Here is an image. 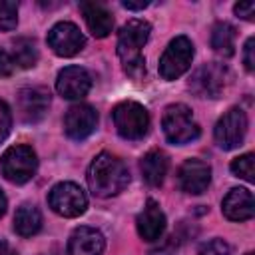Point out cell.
Returning a JSON list of instances; mask_svg holds the SVG:
<instances>
[{
  "label": "cell",
  "mask_w": 255,
  "mask_h": 255,
  "mask_svg": "<svg viewBox=\"0 0 255 255\" xmlns=\"http://www.w3.org/2000/svg\"><path fill=\"white\" fill-rule=\"evenodd\" d=\"M211 48L219 56H233L235 52V28L229 22H217L211 30Z\"/></svg>",
  "instance_id": "44dd1931"
},
{
  "label": "cell",
  "mask_w": 255,
  "mask_h": 255,
  "mask_svg": "<svg viewBox=\"0 0 255 255\" xmlns=\"http://www.w3.org/2000/svg\"><path fill=\"white\" fill-rule=\"evenodd\" d=\"M173 243H175V239H173V237H167L165 243H163L161 247L151 249L149 255H173Z\"/></svg>",
  "instance_id": "f546056e"
},
{
  "label": "cell",
  "mask_w": 255,
  "mask_h": 255,
  "mask_svg": "<svg viewBox=\"0 0 255 255\" xmlns=\"http://www.w3.org/2000/svg\"><path fill=\"white\" fill-rule=\"evenodd\" d=\"M235 14L239 16V18H243V20H253L255 18V2H239V4H235Z\"/></svg>",
  "instance_id": "f1b7e54d"
},
{
  "label": "cell",
  "mask_w": 255,
  "mask_h": 255,
  "mask_svg": "<svg viewBox=\"0 0 255 255\" xmlns=\"http://www.w3.org/2000/svg\"><path fill=\"white\" fill-rule=\"evenodd\" d=\"M0 255H18V253H16V251H14V249L0 237Z\"/></svg>",
  "instance_id": "1f68e13d"
},
{
  "label": "cell",
  "mask_w": 255,
  "mask_h": 255,
  "mask_svg": "<svg viewBox=\"0 0 255 255\" xmlns=\"http://www.w3.org/2000/svg\"><path fill=\"white\" fill-rule=\"evenodd\" d=\"M90 88H92V76L88 74V70L80 66H68L60 70L58 80H56V90L62 98L82 100L84 96H88Z\"/></svg>",
  "instance_id": "4fadbf2b"
},
{
  "label": "cell",
  "mask_w": 255,
  "mask_h": 255,
  "mask_svg": "<svg viewBox=\"0 0 255 255\" xmlns=\"http://www.w3.org/2000/svg\"><path fill=\"white\" fill-rule=\"evenodd\" d=\"M6 205H8V201H6V195L2 193V189H0V217L6 213Z\"/></svg>",
  "instance_id": "d6a6232c"
},
{
  "label": "cell",
  "mask_w": 255,
  "mask_h": 255,
  "mask_svg": "<svg viewBox=\"0 0 255 255\" xmlns=\"http://www.w3.org/2000/svg\"><path fill=\"white\" fill-rule=\"evenodd\" d=\"M245 255H253V253H245Z\"/></svg>",
  "instance_id": "836d02e7"
},
{
  "label": "cell",
  "mask_w": 255,
  "mask_h": 255,
  "mask_svg": "<svg viewBox=\"0 0 255 255\" xmlns=\"http://www.w3.org/2000/svg\"><path fill=\"white\" fill-rule=\"evenodd\" d=\"M114 126L124 139H141L149 129V114L137 102H122L112 112Z\"/></svg>",
  "instance_id": "5b68a950"
},
{
  "label": "cell",
  "mask_w": 255,
  "mask_h": 255,
  "mask_svg": "<svg viewBox=\"0 0 255 255\" xmlns=\"http://www.w3.org/2000/svg\"><path fill=\"white\" fill-rule=\"evenodd\" d=\"M161 128L167 141L175 145H185L199 137V124L195 122L191 110L185 104L167 106L161 118Z\"/></svg>",
  "instance_id": "3957f363"
},
{
  "label": "cell",
  "mask_w": 255,
  "mask_h": 255,
  "mask_svg": "<svg viewBox=\"0 0 255 255\" xmlns=\"http://www.w3.org/2000/svg\"><path fill=\"white\" fill-rule=\"evenodd\" d=\"M98 126V112L88 104L72 106L64 116V131L68 137L82 141L94 133Z\"/></svg>",
  "instance_id": "8fae6325"
},
{
  "label": "cell",
  "mask_w": 255,
  "mask_h": 255,
  "mask_svg": "<svg viewBox=\"0 0 255 255\" xmlns=\"http://www.w3.org/2000/svg\"><path fill=\"white\" fill-rule=\"evenodd\" d=\"M193 44L187 36L173 38L159 58V76L163 80H177L191 68Z\"/></svg>",
  "instance_id": "8992f818"
},
{
  "label": "cell",
  "mask_w": 255,
  "mask_h": 255,
  "mask_svg": "<svg viewBox=\"0 0 255 255\" xmlns=\"http://www.w3.org/2000/svg\"><path fill=\"white\" fill-rule=\"evenodd\" d=\"M12 129V112L4 100H0V143L8 137Z\"/></svg>",
  "instance_id": "484cf974"
},
{
  "label": "cell",
  "mask_w": 255,
  "mask_h": 255,
  "mask_svg": "<svg viewBox=\"0 0 255 255\" xmlns=\"http://www.w3.org/2000/svg\"><path fill=\"white\" fill-rule=\"evenodd\" d=\"M221 211L231 221H247L255 213L253 193L245 187H233L221 201Z\"/></svg>",
  "instance_id": "9a60e30c"
},
{
  "label": "cell",
  "mask_w": 255,
  "mask_h": 255,
  "mask_svg": "<svg viewBox=\"0 0 255 255\" xmlns=\"http://www.w3.org/2000/svg\"><path fill=\"white\" fill-rule=\"evenodd\" d=\"M14 68H16V64H14L12 56H10L8 52L0 50V78H8V76H12Z\"/></svg>",
  "instance_id": "83f0119b"
},
{
  "label": "cell",
  "mask_w": 255,
  "mask_h": 255,
  "mask_svg": "<svg viewBox=\"0 0 255 255\" xmlns=\"http://www.w3.org/2000/svg\"><path fill=\"white\" fill-rule=\"evenodd\" d=\"M48 205L62 217H80L88 207L86 191L74 181L56 183L48 193Z\"/></svg>",
  "instance_id": "52a82bcc"
},
{
  "label": "cell",
  "mask_w": 255,
  "mask_h": 255,
  "mask_svg": "<svg viewBox=\"0 0 255 255\" xmlns=\"http://www.w3.org/2000/svg\"><path fill=\"white\" fill-rule=\"evenodd\" d=\"M167 167H169V161H167V155L161 149L147 151L141 157V161H139V169H141L143 179L149 185H153V187H159L163 183L165 173H167Z\"/></svg>",
  "instance_id": "d6986e66"
},
{
  "label": "cell",
  "mask_w": 255,
  "mask_h": 255,
  "mask_svg": "<svg viewBox=\"0 0 255 255\" xmlns=\"http://www.w3.org/2000/svg\"><path fill=\"white\" fill-rule=\"evenodd\" d=\"M229 82V70L219 62H209L197 68L189 80V88L199 98H219Z\"/></svg>",
  "instance_id": "ba28073f"
},
{
  "label": "cell",
  "mask_w": 255,
  "mask_h": 255,
  "mask_svg": "<svg viewBox=\"0 0 255 255\" xmlns=\"http://www.w3.org/2000/svg\"><path fill=\"white\" fill-rule=\"evenodd\" d=\"M122 6L128 8V10H143V8L149 6V2L147 0H124Z\"/></svg>",
  "instance_id": "4dcf8cb0"
},
{
  "label": "cell",
  "mask_w": 255,
  "mask_h": 255,
  "mask_svg": "<svg viewBox=\"0 0 255 255\" xmlns=\"http://www.w3.org/2000/svg\"><path fill=\"white\" fill-rule=\"evenodd\" d=\"M151 26L145 20L133 18L126 22L118 34V56L129 76L137 78L145 72V60L141 58V48L149 38Z\"/></svg>",
  "instance_id": "7a4b0ae2"
},
{
  "label": "cell",
  "mask_w": 255,
  "mask_h": 255,
  "mask_svg": "<svg viewBox=\"0 0 255 255\" xmlns=\"http://www.w3.org/2000/svg\"><path fill=\"white\" fill-rule=\"evenodd\" d=\"M12 46H14L12 60H14L16 66H20L24 70L36 66V62H38V48H36V42L32 38H16Z\"/></svg>",
  "instance_id": "7402d4cb"
},
{
  "label": "cell",
  "mask_w": 255,
  "mask_h": 255,
  "mask_svg": "<svg viewBox=\"0 0 255 255\" xmlns=\"http://www.w3.org/2000/svg\"><path fill=\"white\" fill-rule=\"evenodd\" d=\"M80 10L84 14V20L88 24V30L96 38H106L114 28V16L112 12L100 4V2H82Z\"/></svg>",
  "instance_id": "ac0fdd59"
},
{
  "label": "cell",
  "mask_w": 255,
  "mask_h": 255,
  "mask_svg": "<svg viewBox=\"0 0 255 255\" xmlns=\"http://www.w3.org/2000/svg\"><path fill=\"white\" fill-rule=\"evenodd\" d=\"M243 64H245V70L247 72H253L255 70V38L253 36L245 42V48H243Z\"/></svg>",
  "instance_id": "4316f807"
},
{
  "label": "cell",
  "mask_w": 255,
  "mask_h": 255,
  "mask_svg": "<svg viewBox=\"0 0 255 255\" xmlns=\"http://www.w3.org/2000/svg\"><path fill=\"white\" fill-rule=\"evenodd\" d=\"M16 106H18L20 118L26 124H36L46 116V112L50 108V94L46 88H38V86L22 88L18 92Z\"/></svg>",
  "instance_id": "7c38bea8"
},
{
  "label": "cell",
  "mask_w": 255,
  "mask_h": 255,
  "mask_svg": "<svg viewBox=\"0 0 255 255\" xmlns=\"http://www.w3.org/2000/svg\"><path fill=\"white\" fill-rule=\"evenodd\" d=\"M137 233L143 241H157L165 231V213L161 211L159 203L153 199H147L145 207L135 219Z\"/></svg>",
  "instance_id": "2e32d148"
},
{
  "label": "cell",
  "mask_w": 255,
  "mask_h": 255,
  "mask_svg": "<svg viewBox=\"0 0 255 255\" xmlns=\"http://www.w3.org/2000/svg\"><path fill=\"white\" fill-rule=\"evenodd\" d=\"M38 169L36 151L30 145H12L0 157V171L12 183H26L34 177Z\"/></svg>",
  "instance_id": "277c9868"
},
{
  "label": "cell",
  "mask_w": 255,
  "mask_h": 255,
  "mask_svg": "<svg viewBox=\"0 0 255 255\" xmlns=\"http://www.w3.org/2000/svg\"><path fill=\"white\" fill-rule=\"evenodd\" d=\"M106 247L104 235L94 227H78L68 241V255H102Z\"/></svg>",
  "instance_id": "e0dca14e"
},
{
  "label": "cell",
  "mask_w": 255,
  "mask_h": 255,
  "mask_svg": "<svg viewBox=\"0 0 255 255\" xmlns=\"http://www.w3.org/2000/svg\"><path fill=\"white\" fill-rule=\"evenodd\" d=\"M177 181H179V187L185 193L199 195L211 183V167H209V163H205L201 159H195V157L193 159H185L181 163V167H179Z\"/></svg>",
  "instance_id": "5bb4252c"
},
{
  "label": "cell",
  "mask_w": 255,
  "mask_h": 255,
  "mask_svg": "<svg viewBox=\"0 0 255 255\" xmlns=\"http://www.w3.org/2000/svg\"><path fill=\"white\" fill-rule=\"evenodd\" d=\"M231 171L237 177L253 183L255 181V155L253 153H243V155L235 157L231 161Z\"/></svg>",
  "instance_id": "603a6c76"
},
{
  "label": "cell",
  "mask_w": 255,
  "mask_h": 255,
  "mask_svg": "<svg viewBox=\"0 0 255 255\" xmlns=\"http://www.w3.org/2000/svg\"><path fill=\"white\" fill-rule=\"evenodd\" d=\"M42 229V213L32 203H22L14 213V231L22 237H32Z\"/></svg>",
  "instance_id": "ffe728a7"
},
{
  "label": "cell",
  "mask_w": 255,
  "mask_h": 255,
  "mask_svg": "<svg viewBox=\"0 0 255 255\" xmlns=\"http://www.w3.org/2000/svg\"><path fill=\"white\" fill-rule=\"evenodd\" d=\"M48 46L54 54L62 58L76 56L86 46V38L80 32V28L72 22H58L48 32Z\"/></svg>",
  "instance_id": "30bf717a"
},
{
  "label": "cell",
  "mask_w": 255,
  "mask_h": 255,
  "mask_svg": "<svg viewBox=\"0 0 255 255\" xmlns=\"http://www.w3.org/2000/svg\"><path fill=\"white\" fill-rule=\"evenodd\" d=\"M215 141L221 149H235L243 143L247 133V116L241 108L227 110L215 124Z\"/></svg>",
  "instance_id": "9c48e42d"
},
{
  "label": "cell",
  "mask_w": 255,
  "mask_h": 255,
  "mask_svg": "<svg viewBox=\"0 0 255 255\" xmlns=\"http://www.w3.org/2000/svg\"><path fill=\"white\" fill-rule=\"evenodd\" d=\"M18 24V2L0 0V30H14Z\"/></svg>",
  "instance_id": "cb8c5ba5"
},
{
  "label": "cell",
  "mask_w": 255,
  "mask_h": 255,
  "mask_svg": "<svg viewBox=\"0 0 255 255\" xmlns=\"http://www.w3.org/2000/svg\"><path fill=\"white\" fill-rule=\"evenodd\" d=\"M199 255H231V247L223 239H211L201 245Z\"/></svg>",
  "instance_id": "d4e9b609"
},
{
  "label": "cell",
  "mask_w": 255,
  "mask_h": 255,
  "mask_svg": "<svg viewBox=\"0 0 255 255\" xmlns=\"http://www.w3.org/2000/svg\"><path fill=\"white\" fill-rule=\"evenodd\" d=\"M129 183V171L126 163L112 155V153H100L94 157V161L88 167V185L94 195L98 197H112L124 191Z\"/></svg>",
  "instance_id": "6da1fadb"
}]
</instances>
